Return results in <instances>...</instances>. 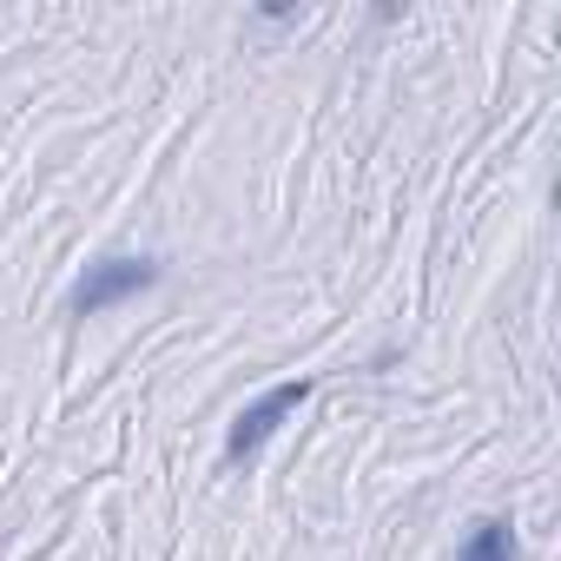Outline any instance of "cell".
<instances>
[{"label": "cell", "mask_w": 561, "mask_h": 561, "mask_svg": "<svg viewBox=\"0 0 561 561\" xmlns=\"http://www.w3.org/2000/svg\"><path fill=\"white\" fill-rule=\"evenodd\" d=\"M311 390H318L311 377H291V383H271V390H257V397H251V403L231 416V430H225V462H231V469H238V462H251V456H257V449H264L277 430H285V423H291V416L311 403Z\"/></svg>", "instance_id": "obj_1"}, {"label": "cell", "mask_w": 561, "mask_h": 561, "mask_svg": "<svg viewBox=\"0 0 561 561\" xmlns=\"http://www.w3.org/2000/svg\"><path fill=\"white\" fill-rule=\"evenodd\" d=\"M159 257H100V264H87V277L73 285V298H67V311L73 318H100V311H113V305H126V298H139V291H152L159 285Z\"/></svg>", "instance_id": "obj_2"}, {"label": "cell", "mask_w": 561, "mask_h": 561, "mask_svg": "<svg viewBox=\"0 0 561 561\" xmlns=\"http://www.w3.org/2000/svg\"><path fill=\"white\" fill-rule=\"evenodd\" d=\"M456 561H515V522L482 515V522L469 528V541H462V554H456Z\"/></svg>", "instance_id": "obj_3"}]
</instances>
